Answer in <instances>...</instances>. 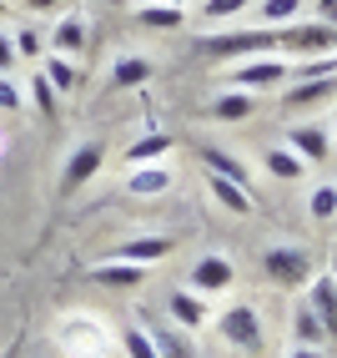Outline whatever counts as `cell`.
I'll return each instance as SVG.
<instances>
[{"label":"cell","instance_id":"cell-31","mask_svg":"<svg viewBox=\"0 0 337 358\" xmlns=\"http://www.w3.org/2000/svg\"><path fill=\"white\" fill-rule=\"evenodd\" d=\"M247 6H252V0H207L202 20H232V15H242Z\"/></svg>","mask_w":337,"mask_h":358},{"label":"cell","instance_id":"cell-23","mask_svg":"<svg viewBox=\"0 0 337 358\" xmlns=\"http://www.w3.org/2000/svg\"><path fill=\"white\" fill-rule=\"evenodd\" d=\"M141 26L147 31H181L186 6H161V0H151V6H141Z\"/></svg>","mask_w":337,"mask_h":358},{"label":"cell","instance_id":"cell-9","mask_svg":"<svg viewBox=\"0 0 337 358\" xmlns=\"http://www.w3.org/2000/svg\"><path fill=\"white\" fill-rule=\"evenodd\" d=\"M91 282H101V288H116V293H131L147 282V268L141 262H121V257H106L91 268Z\"/></svg>","mask_w":337,"mask_h":358},{"label":"cell","instance_id":"cell-5","mask_svg":"<svg viewBox=\"0 0 337 358\" xmlns=\"http://www.w3.org/2000/svg\"><path fill=\"white\" fill-rule=\"evenodd\" d=\"M262 273H267L277 288H307L312 282V257L302 248H267L262 252Z\"/></svg>","mask_w":337,"mask_h":358},{"label":"cell","instance_id":"cell-26","mask_svg":"<svg viewBox=\"0 0 337 358\" xmlns=\"http://www.w3.org/2000/svg\"><path fill=\"white\" fill-rule=\"evenodd\" d=\"M141 81H151V61H147V56H121V61L111 66V86L131 91V86H141Z\"/></svg>","mask_w":337,"mask_h":358},{"label":"cell","instance_id":"cell-35","mask_svg":"<svg viewBox=\"0 0 337 358\" xmlns=\"http://www.w3.org/2000/svg\"><path fill=\"white\" fill-rule=\"evenodd\" d=\"M317 20L322 26H337V0H317Z\"/></svg>","mask_w":337,"mask_h":358},{"label":"cell","instance_id":"cell-1","mask_svg":"<svg viewBox=\"0 0 337 358\" xmlns=\"http://www.w3.org/2000/svg\"><path fill=\"white\" fill-rule=\"evenodd\" d=\"M197 45H202V56H216V61H252V56H277V31L272 26L227 31V36H207Z\"/></svg>","mask_w":337,"mask_h":358},{"label":"cell","instance_id":"cell-42","mask_svg":"<svg viewBox=\"0 0 337 358\" xmlns=\"http://www.w3.org/2000/svg\"><path fill=\"white\" fill-rule=\"evenodd\" d=\"M332 278H337V262H332Z\"/></svg>","mask_w":337,"mask_h":358},{"label":"cell","instance_id":"cell-2","mask_svg":"<svg viewBox=\"0 0 337 358\" xmlns=\"http://www.w3.org/2000/svg\"><path fill=\"white\" fill-rule=\"evenodd\" d=\"M332 56L337 51V26L322 20H292V26H277V56Z\"/></svg>","mask_w":337,"mask_h":358},{"label":"cell","instance_id":"cell-28","mask_svg":"<svg viewBox=\"0 0 337 358\" xmlns=\"http://www.w3.org/2000/svg\"><path fill=\"white\" fill-rule=\"evenodd\" d=\"M307 217H312V222H332V217H337V187H332V182L312 187V197H307Z\"/></svg>","mask_w":337,"mask_h":358},{"label":"cell","instance_id":"cell-11","mask_svg":"<svg viewBox=\"0 0 337 358\" xmlns=\"http://www.w3.org/2000/svg\"><path fill=\"white\" fill-rule=\"evenodd\" d=\"M337 96V76H312V81H297V86H287V111H302V106H322Z\"/></svg>","mask_w":337,"mask_h":358},{"label":"cell","instance_id":"cell-34","mask_svg":"<svg viewBox=\"0 0 337 358\" xmlns=\"http://www.w3.org/2000/svg\"><path fill=\"white\" fill-rule=\"evenodd\" d=\"M15 61H20V56H15V41H10L6 31H0V76H6V71H10Z\"/></svg>","mask_w":337,"mask_h":358},{"label":"cell","instance_id":"cell-33","mask_svg":"<svg viewBox=\"0 0 337 358\" xmlns=\"http://www.w3.org/2000/svg\"><path fill=\"white\" fill-rule=\"evenodd\" d=\"M26 106V91H20L10 76H0V111H20Z\"/></svg>","mask_w":337,"mask_h":358},{"label":"cell","instance_id":"cell-10","mask_svg":"<svg viewBox=\"0 0 337 358\" xmlns=\"http://www.w3.org/2000/svg\"><path fill=\"white\" fill-rule=\"evenodd\" d=\"M312 308H317V318H322V328H327V338H337V278L332 273H312V282H307V293H302Z\"/></svg>","mask_w":337,"mask_h":358},{"label":"cell","instance_id":"cell-14","mask_svg":"<svg viewBox=\"0 0 337 358\" xmlns=\"http://www.w3.org/2000/svg\"><path fill=\"white\" fill-rule=\"evenodd\" d=\"M166 308H172V318H177V323H181L186 333H191V328H207V323H211V313H207V298H202V293H191V288H177Z\"/></svg>","mask_w":337,"mask_h":358},{"label":"cell","instance_id":"cell-36","mask_svg":"<svg viewBox=\"0 0 337 358\" xmlns=\"http://www.w3.org/2000/svg\"><path fill=\"white\" fill-rule=\"evenodd\" d=\"M20 6H31V10H56L61 0H20Z\"/></svg>","mask_w":337,"mask_h":358},{"label":"cell","instance_id":"cell-38","mask_svg":"<svg viewBox=\"0 0 337 358\" xmlns=\"http://www.w3.org/2000/svg\"><path fill=\"white\" fill-rule=\"evenodd\" d=\"M0 358H20V343H10V348H6V353H0Z\"/></svg>","mask_w":337,"mask_h":358},{"label":"cell","instance_id":"cell-20","mask_svg":"<svg viewBox=\"0 0 337 358\" xmlns=\"http://www.w3.org/2000/svg\"><path fill=\"white\" fill-rule=\"evenodd\" d=\"M151 343H156V358H191V343H186V328L177 333V323H151Z\"/></svg>","mask_w":337,"mask_h":358},{"label":"cell","instance_id":"cell-3","mask_svg":"<svg viewBox=\"0 0 337 358\" xmlns=\"http://www.w3.org/2000/svg\"><path fill=\"white\" fill-rule=\"evenodd\" d=\"M106 323L101 318H86V313H70L61 318V353L66 358H106Z\"/></svg>","mask_w":337,"mask_h":358},{"label":"cell","instance_id":"cell-25","mask_svg":"<svg viewBox=\"0 0 337 358\" xmlns=\"http://www.w3.org/2000/svg\"><path fill=\"white\" fill-rule=\"evenodd\" d=\"M81 45H86V20L81 15H66L61 26H56V36H51V51L56 56H76Z\"/></svg>","mask_w":337,"mask_h":358},{"label":"cell","instance_id":"cell-43","mask_svg":"<svg viewBox=\"0 0 337 358\" xmlns=\"http://www.w3.org/2000/svg\"><path fill=\"white\" fill-rule=\"evenodd\" d=\"M332 141H337V127H332Z\"/></svg>","mask_w":337,"mask_h":358},{"label":"cell","instance_id":"cell-4","mask_svg":"<svg viewBox=\"0 0 337 358\" xmlns=\"http://www.w3.org/2000/svg\"><path fill=\"white\" fill-rule=\"evenodd\" d=\"M216 333L232 343V348H242V353H257L262 343H267V333H262V318H257V308L247 303H232L222 308V318H216Z\"/></svg>","mask_w":337,"mask_h":358},{"label":"cell","instance_id":"cell-40","mask_svg":"<svg viewBox=\"0 0 337 358\" xmlns=\"http://www.w3.org/2000/svg\"><path fill=\"white\" fill-rule=\"evenodd\" d=\"M161 6H186V0H161Z\"/></svg>","mask_w":337,"mask_h":358},{"label":"cell","instance_id":"cell-24","mask_svg":"<svg viewBox=\"0 0 337 358\" xmlns=\"http://www.w3.org/2000/svg\"><path fill=\"white\" fill-rule=\"evenodd\" d=\"M202 162H207V172H216V177H232V182L252 187V172H247V166L237 162L232 152H222V147H202Z\"/></svg>","mask_w":337,"mask_h":358},{"label":"cell","instance_id":"cell-21","mask_svg":"<svg viewBox=\"0 0 337 358\" xmlns=\"http://www.w3.org/2000/svg\"><path fill=\"white\" fill-rule=\"evenodd\" d=\"M26 96H31V106L45 116V122H56V116H61V91L45 81V71H36V76L26 81Z\"/></svg>","mask_w":337,"mask_h":358},{"label":"cell","instance_id":"cell-22","mask_svg":"<svg viewBox=\"0 0 337 358\" xmlns=\"http://www.w3.org/2000/svg\"><path fill=\"white\" fill-rule=\"evenodd\" d=\"M262 166H267L277 182H302V172H307V162H302L292 147H272L267 157H262Z\"/></svg>","mask_w":337,"mask_h":358},{"label":"cell","instance_id":"cell-15","mask_svg":"<svg viewBox=\"0 0 337 358\" xmlns=\"http://www.w3.org/2000/svg\"><path fill=\"white\" fill-rule=\"evenodd\" d=\"M287 147H292L307 166H317V162H327V147H332V136L322 131V127H297L292 136H287Z\"/></svg>","mask_w":337,"mask_h":358},{"label":"cell","instance_id":"cell-18","mask_svg":"<svg viewBox=\"0 0 337 358\" xmlns=\"http://www.w3.org/2000/svg\"><path fill=\"white\" fill-rule=\"evenodd\" d=\"M257 111V96H252V91H222V96H216L211 101V116H216V122H247V116Z\"/></svg>","mask_w":337,"mask_h":358},{"label":"cell","instance_id":"cell-37","mask_svg":"<svg viewBox=\"0 0 337 358\" xmlns=\"http://www.w3.org/2000/svg\"><path fill=\"white\" fill-rule=\"evenodd\" d=\"M287 358H322V353H317V348H302V343H297V348L287 353Z\"/></svg>","mask_w":337,"mask_h":358},{"label":"cell","instance_id":"cell-30","mask_svg":"<svg viewBox=\"0 0 337 358\" xmlns=\"http://www.w3.org/2000/svg\"><path fill=\"white\" fill-rule=\"evenodd\" d=\"M121 348H126L131 358H156L151 333H147V328H136V323H126V328H121Z\"/></svg>","mask_w":337,"mask_h":358},{"label":"cell","instance_id":"cell-19","mask_svg":"<svg viewBox=\"0 0 337 358\" xmlns=\"http://www.w3.org/2000/svg\"><path fill=\"white\" fill-rule=\"evenodd\" d=\"M172 147H177V136H166V131H151V136H141V141H131V147H126V162H131V166H147V162H161V157H172Z\"/></svg>","mask_w":337,"mask_h":358},{"label":"cell","instance_id":"cell-16","mask_svg":"<svg viewBox=\"0 0 337 358\" xmlns=\"http://www.w3.org/2000/svg\"><path fill=\"white\" fill-rule=\"evenodd\" d=\"M292 338H297L302 348H322V343H327V328H322L317 308H312L307 298L297 303V313H292Z\"/></svg>","mask_w":337,"mask_h":358},{"label":"cell","instance_id":"cell-8","mask_svg":"<svg viewBox=\"0 0 337 358\" xmlns=\"http://www.w3.org/2000/svg\"><path fill=\"white\" fill-rule=\"evenodd\" d=\"M191 293H202V298H211V293H227L232 282H237V268L222 257V252H207V257H197V268H191Z\"/></svg>","mask_w":337,"mask_h":358},{"label":"cell","instance_id":"cell-27","mask_svg":"<svg viewBox=\"0 0 337 358\" xmlns=\"http://www.w3.org/2000/svg\"><path fill=\"white\" fill-rule=\"evenodd\" d=\"M45 81H51V86L61 91V96H70V91L81 86V81H76V66H70L66 56H56V51L45 56Z\"/></svg>","mask_w":337,"mask_h":358},{"label":"cell","instance_id":"cell-29","mask_svg":"<svg viewBox=\"0 0 337 358\" xmlns=\"http://www.w3.org/2000/svg\"><path fill=\"white\" fill-rule=\"evenodd\" d=\"M302 15V0H262V26H292V20Z\"/></svg>","mask_w":337,"mask_h":358},{"label":"cell","instance_id":"cell-12","mask_svg":"<svg viewBox=\"0 0 337 358\" xmlns=\"http://www.w3.org/2000/svg\"><path fill=\"white\" fill-rule=\"evenodd\" d=\"M172 237H136V243H121V248H116L111 257H121V262H141V268H151V262H161V257H172Z\"/></svg>","mask_w":337,"mask_h":358},{"label":"cell","instance_id":"cell-39","mask_svg":"<svg viewBox=\"0 0 337 358\" xmlns=\"http://www.w3.org/2000/svg\"><path fill=\"white\" fill-rule=\"evenodd\" d=\"M0 15H10V0H0Z\"/></svg>","mask_w":337,"mask_h":358},{"label":"cell","instance_id":"cell-13","mask_svg":"<svg viewBox=\"0 0 337 358\" xmlns=\"http://www.w3.org/2000/svg\"><path fill=\"white\" fill-rule=\"evenodd\" d=\"M207 187H211V197L222 202L232 217H247V212H252V187L232 182V177H216V172H207Z\"/></svg>","mask_w":337,"mask_h":358},{"label":"cell","instance_id":"cell-7","mask_svg":"<svg viewBox=\"0 0 337 358\" xmlns=\"http://www.w3.org/2000/svg\"><path fill=\"white\" fill-rule=\"evenodd\" d=\"M101 162H106V147H101V141H81V147L66 157V172H61V197L81 192V187H86L96 172H101Z\"/></svg>","mask_w":337,"mask_h":358},{"label":"cell","instance_id":"cell-41","mask_svg":"<svg viewBox=\"0 0 337 358\" xmlns=\"http://www.w3.org/2000/svg\"><path fill=\"white\" fill-rule=\"evenodd\" d=\"M106 6H126V0H106Z\"/></svg>","mask_w":337,"mask_h":358},{"label":"cell","instance_id":"cell-6","mask_svg":"<svg viewBox=\"0 0 337 358\" xmlns=\"http://www.w3.org/2000/svg\"><path fill=\"white\" fill-rule=\"evenodd\" d=\"M287 71H292V66H287L282 56H252V61H242V66H232V86H237V91H252V96H257V91L282 86Z\"/></svg>","mask_w":337,"mask_h":358},{"label":"cell","instance_id":"cell-32","mask_svg":"<svg viewBox=\"0 0 337 358\" xmlns=\"http://www.w3.org/2000/svg\"><path fill=\"white\" fill-rule=\"evenodd\" d=\"M10 41H15V56H40V51H45V36L31 31V26L20 31V36H10Z\"/></svg>","mask_w":337,"mask_h":358},{"label":"cell","instance_id":"cell-17","mask_svg":"<svg viewBox=\"0 0 337 358\" xmlns=\"http://www.w3.org/2000/svg\"><path fill=\"white\" fill-rule=\"evenodd\" d=\"M126 192H136V197H161V192H172V172L156 166V162H147V166H136V172L126 177Z\"/></svg>","mask_w":337,"mask_h":358}]
</instances>
